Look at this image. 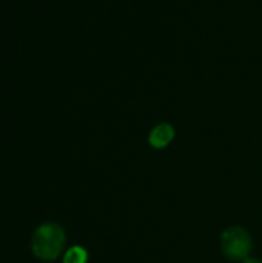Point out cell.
Returning <instances> with one entry per match:
<instances>
[{
	"label": "cell",
	"mask_w": 262,
	"mask_h": 263,
	"mask_svg": "<svg viewBox=\"0 0 262 263\" xmlns=\"http://www.w3.org/2000/svg\"><path fill=\"white\" fill-rule=\"evenodd\" d=\"M222 254L232 262H244L252 251V237L242 227H230L221 236Z\"/></svg>",
	"instance_id": "7a4b0ae2"
},
{
	"label": "cell",
	"mask_w": 262,
	"mask_h": 263,
	"mask_svg": "<svg viewBox=\"0 0 262 263\" xmlns=\"http://www.w3.org/2000/svg\"><path fill=\"white\" fill-rule=\"evenodd\" d=\"M86 260H88V253L82 247H73L63 256V263H86Z\"/></svg>",
	"instance_id": "277c9868"
},
{
	"label": "cell",
	"mask_w": 262,
	"mask_h": 263,
	"mask_svg": "<svg viewBox=\"0 0 262 263\" xmlns=\"http://www.w3.org/2000/svg\"><path fill=\"white\" fill-rule=\"evenodd\" d=\"M65 247V233L56 223H45L39 227L32 236L31 248L36 257L49 262L56 260Z\"/></svg>",
	"instance_id": "6da1fadb"
},
{
	"label": "cell",
	"mask_w": 262,
	"mask_h": 263,
	"mask_svg": "<svg viewBox=\"0 0 262 263\" xmlns=\"http://www.w3.org/2000/svg\"><path fill=\"white\" fill-rule=\"evenodd\" d=\"M242 263H262L261 260H259V259H253V257H247V259H246V260H244V262Z\"/></svg>",
	"instance_id": "5b68a950"
},
{
	"label": "cell",
	"mask_w": 262,
	"mask_h": 263,
	"mask_svg": "<svg viewBox=\"0 0 262 263\" xmlns=\"http://www.w3.org/2000/svg\"><path fill=\"white\" fill-rule=\"evenodd\" d=\"M173 139H174V128L168 123H161V125L154 126L148 136L150 145L156 149H162V148L168 146Z\"/></svg>",
	"instance_id": "3957f363"
}]
</instances>
